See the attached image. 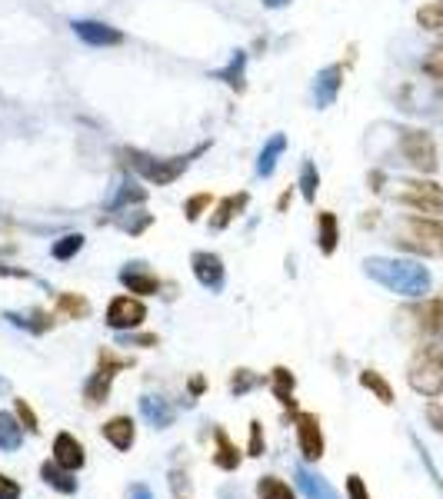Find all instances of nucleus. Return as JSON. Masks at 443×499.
<instances>
[{"label": "nucleus", "instance_id": "f704fd0d", "mask_svg": "<svg viewBox=\"0 0 443 499\" xmlns=\"http://www.w3.org/2000/svg\"><path fill=\"white\" fill-rule=\"evenodd\" d=\"M417 24L431 34H443V0H427L417 11Z\"/></svg>", "mask_w": 443, "mask_h": 499}, {"label": "nucleus", "instance_id": "4468645a", "mask_svg": "<svg viewBox=\"0 0 443 499\" xmlns=\"http://www.w3.org/2000/svg\"><path fill=\"white\" fill-rule=\"evenodd\" d=\"M144 203H147V190L140 187L134 176H120L114 184V190H111L107 203H103V210L117 217V213L130 210V207H144Z\"/></svg>", "mask_w": 443, "mask_h": 499}, {"label": "nucleus", "instance_id": "aec40b11", "mask_svg": "<svg viewBox=\"0 0 443 499\" xmlns=\"http://www.w3.org/2000/svg\"><path fill=\"white\" fill-rule=\"evenodd\" d=\"M293 479H297V487L307 499H340V493L330 487L324 476L310 473L307 466H293Z\"/></svg>", "mask_w": 443, "mask_h": 499}, {"label": "nucleus", "instance_id": "c756f323", "mask_svg": "<svg viewBox=\"0 0 443 499\" xmlns=\"http://www.w3.org/2000/svg\"><path fill=\"white\" fill-rule=\"evenodd\" d=\"M57 316H67V320H87L90 303L80 297V293H61V297H57Z\"/></svg>", "mask_w": 443, "mask_h": 499}, {"label": "nucleus", "instance_id": "37998d69", "mask_svg": "<svg viewBox=\"0 0 443 499\" xmlns=\"http://www.w3.org/2000/svg\"><path fill=\"white\" fill-rule=\"evenodd\" d=\"M347 499H370L367 487H364V479H360L357 473L347 476Z\"/></svg>", "mask_w": 443, "mask_h": 499}, {"label": "nucleus", "instance_id": "bb28decb", "mask_svg": "<svg viewBox=\"0 0 443 499\" xmlns=\"http://www.w3.org/2000/svg\"><path fill=\"white\" fill-rule=\"evenodd\" d=\"M214 439H217V453H214V466L217 470H224V473H234L237 466H241V453H237V446L230 443V437L217 426L214 429Z\"/></svg>", "mask_w": 443, "mask_h": 499}, {"label": "nucleus", "instance_id": "864d4df0", "mask_svg": "<svg viewBox=\"0 0 443 499\" xmlns=\"http://www.w3.org/2000/svg\"><path fill=\"white\" fill-rule=\"evenodd\" d=\"M220 499H243V496H241V493H237L234 487H227L224 493H220Z\"/></svg>", "mask_w": 443, "mask_h": 499}, {"label": "nucleus", "instance_id": "72a5a7b5", "mask_svg": "<svg viewBox=\"0 0 443 499\" xmlns=\"http://www.w3.org/2000/svg\"><path fill=\"white\" fill-rule=\"evenodd\" d=\"M360 387L370 389V393H373V397H377L383 406H390V403H393V387L377 373V370H364V373H360Z\"/></svg>", "mask_w": 443, "mask_h": 499}, {"label": "nucleus", "instance_id": "f03ea898", "mask_svg": "<svg viewBox=\"0 0 443 499\" xmlns=\"http://www.w3.org/2000/svg\"><path fill=\"white\" fill-rule=\"evenodd\" d=\"M207 147H210V143H197L190 153H177V157H153L147 150L124 147L120 157H124L127 170H134L144 184H151V187H170V184H177L180 176L187 174L190 163L197 160L201 153H207Z\"/></svg>", "mask_w": 443, "mask_h": 499}, {"label": "nucleus", "instance_id": "6ab92c4d", "mask_svg": "<svg viewBox=\"0 0 443 499\" xmlns=\"http://www.w3.org/2000/svg\"><path fill=\"white\" fill-rule=\"evenodd\" d=\"M4 320H7L11 326H17V330L34 333V337H44V333H47V330L53 326L51 313L37 310V307H34V310H24V313H21V310H7V313H4Z\"/></svg>", "mask_w": 443, "mask_h": 499}, {"label": "nucleus", "instance_id": "393cba45", "mask_svg": "<svg viewBox=\"0 0 443 499\" xmlns=\"http://www.w3.org/2000/svg\"><path fill=\"white\" fill-rule=\"evenodd\" d=\"M270 389H274V397H277L280 406H287L291 413H297V399H293L297 376H293L287 366H274V373H270Z\"/></svg>", "mask_w": 443, "mask_h": 499}, {"label": "nucleus", "instance_id": "5701e85b", "mask_svg": "<svg viewBox=\"0 0 443 499\" xmlns=\"http://www.w3.org/2000/svg\"><path fill=\"white\" fill-rule=\"evenodd\" d=\"M340 243V224H337V213L330 210H320L316 213V250L330 257L333 250Z\"/></svg>", "mask_w": 443, "mask_h": 499}, {"label": "nucleus", "instance_id": "ddd939ff", "mask_svg": "<svg viewBox=\"0 0 443 499\" xmlns=\"http://www.w3.org/2000/svg\"><path fill=\"white\" fill-rule=\"evenodd\" d=\"M190 270L197 276V283L203 290H210V293H220L224 283H227V270H224V260L210 253V250H197L193 257H190Z\"/></svg>", "mask_w": 443, "mask_h": 499}, {"label": "nucleus", "instance_id": "09e8293b", "mask_svg": "<svg viewBox=\"0 0 443 499\" xmlns=\"http://www.w3.org/2000/svg\"><path fill=\"white\" fill-rule=\"evenodd\" d=\"M190 397H201L203 389H207V380H203V376H190Z\"/></svg>", "mask_w": 443, "mask_h": 499}, {"label": "nucleus", "instance_id": "cd10ccee", "mask_svg": "<svg viewBox=\"0 0 443 499\" xmlns=\"http://www.w3.org/2000/svg\"><path fill=\"white\" fill-rule=\"evenodd\" d=\"M111 383H114V373H103V370H94L90 380L84 383V399L87 406H101L111 397Z\"/></svg>", "mask_w": 443, "mask_h": 499}, {"label": "nucleus", "instance_id": "de8ad7c7", "mask_svg": "<svg viewBox=\"0 0 443 499\" xmlns=\"http://www.w3.org/2000/svg\"><path fill=\"white\" fill-rule=\"evenodd\" d=\"M170 479H174V489H177V496H180V499L190 496V483H187V476L174 473V476H170Z\"/></svg>", "mask_w": 443, "mask_h": 499}, {"label": "nucleus", "instance_id": "c03bdc74", "mask_svg": "<svg viewBox=\"0 0 443 499\" xmlns=\"http://www.w3.org/2000/svg\"><path fill=\"white\" fill-rule=\"evenodd\" d=\"M427 423H431L437 433H443V399L427 403Z\"/></svg>", "mask_w": 443, "mask_h": 499}, {"label": "nucleus", "instance_id": "a19ab883", "mask_svg": "<svg viewBox=\"0 0 443 499\" xmlns=\"http://www.w3.org/2000/svg\"><path fill=\"white\" fill-rule=\"evenodd\" d=\"M117 343L120 347H144V349H151V347H157L160 339H157V333H117Z\"/></svg>", "mask_w": 443, "mask_h": 499}, {"label": "nucleus", "instance_id": "c85d7f7f", "mask_svg": "<svg viewBox=\"0 0 443 499\" xmlns=\"http://www.w3.org/2000/svg\"><path fill=\"white\" fill-rule=\"evenodd\" d=\"M21 443H24V426H21V420L13 413L0 410V449L13 453V449H21Z\"/></svg>", "mask_w": 443, "mask_h": 499}, {"label": "nucleus", "instance_id": "39448f33", "mask_svg": "<svg viewBox=\"0 0 443 499\" xmlns=\"http://www.w3.org/2000/svg\"><path fill=\"white\" fill-rule=\"evenodd\" d=\"M397 107L404 113H414V117H423V120H443V87L437 80H410L404 87L397 90Z\"/></svg>", "mask_w": 443, "mask_h": 499}, {"label": "nucleus", "instance_id": "a211bd4d", "mask_svg": "<svg viewBox=\"0 0 443 499\" xmlns=\"http://www.w3.org/2000/svg\"><path fill=\"white\" fill-rule=\"evenodd\" d=\"M53 460L61 462L63 470L77 473V470H84L87 453H84V446H80V443H77L70 433H57V439H53Z\"/></svg>", "mask_w": 443, "mask_h": 499}, {"label": "nucleus", "instance_id": "603ef678", "mask_svg": "<svg viewBox=\"0 0 443 499\" xmlns=\"http://www.w3.org/2000/svg\"><path fill=\"white\" fill-rule=\"evenodd\" d=\"M260 4H264L267 11H280V7H287L291 0H260Z\"/></svg>", "mask_w": 443, "mask_h": 499}, {"label": "nucleus", "instance_id": "b1692460", "mask_svg": "<svg viewBox=\"0 0 443 499\" xmlns=\"http://www.w3.org/2000/svg\"><path fill=\"white\" fill-rule=\"evenodd\" d=\"M103 439L111 443L114 449H130L134 446V439H137V429H134V420L130 416H114V420H107L103 423Z\"/></svg>", "mask_w": 443, "mask_h": 499}, {"label": "nucleus", "instance_id": "dca6fc26", "mask_svg": "<svg viewBox=\"0 0 443 499\" xmlns=\"http://www.w3.org/2000/svg\"><path fill=\"white\" fill-rule=\"evenodd\" d=\"M247 203H250V193L247 190H241V193H230V197H224L220 203L214 207V213H210V230L214 233H220V230H227L237 217H241L243 210H247Z\"/></svg>", "mask_w": 443, "mask_h": 499}, {"label": "nucleus", "instance_id": "423d86ee", "mask_svg": "<svg viewBox=\"0 0 443 499\" xmlns=\"http://www.w3.org/2000/svg\"><path fill=\"white\" fill-rule=\"evenodd\" d=\"M400 323H404L406 333L414 339H420L423 347L443 339V297H437V299L423 297L420 303H414L410 310L400 313Z\"/></svg>", "mask_w": 443, "mask_h": 499}, {"label": "nucleus", "instance_id": "f8f14e48", "mask_svg": "<svg viewBox=\"0 0 443 499\" xmlns=\"http://www.w3.org/2000/svg\"><path fill=\"white\" fill-rule=\"evenodd\" d=\"M293 426H297V446H300V456L307 462H316L324 456V433H320V420L314 413H291Z\"/></svg>", "mask_w": 443, "mask_h": 499}, {"label": "nucleus", "instance_id": "58836bf2", "mask_svg": "<svg viewBox=\"0 0 443 499\" xmlns=\"http://www.w3.org/2000/svg\"><path fill=\"white\" fill-rule=\"evenodd\" d=\"M210 203H214V200H210V193H193V197H187V203H184V213H187L190 224H197L203 213L210 210Z\"/></svg>", "mask_w": 443, "mask_h": 499}, {"label": "nucleus", "instance_id": "7ed1b4c3", "mask_svg": "<svg viewBox=\"0 0 443 499\" xmlns=\"http://www.w3.org/2000/svg\"><path fill=\"white\" fill-rule=\"evenodd\" d=\"M393 243L410 250V253H423V257L443 253V220L440 217H420V213L404 217L393 233Z\"/></svg>", "mask_w": 443, "mask_h": 499}, {"label": "nucleus", "instance_id": "3c124183", "mask_svg": "<svg viewBox=\"0 0 443 499\" xmlns=\"http://www.w3.org/2000/svg\"><path fill=\"white\" fill-rule=\"evenodd\" d=\"M291 197H293V187L291 190H283V193H280V200H277V210L283 213L287 210V207H291Z\"/></svg>", "mask_w": 443, "mask_h": 499}, {"label": "nucleus", "instance_id": "2eb2a0df", "mask_svg": "<svg viewBox=\"0 0 443 499\" xmlns=\"http://www.w3.org/2000/svg\"><path fill=\"white\" fill-rule=\"evenodd\" d=\"M120 283H124L134 297H157L160 293V276H153L147 270V263H127L120 270Z\"/></svg>", "mask_w": 443, "mask_h": 499}, {"label": "nucleus", "instance_id": "e433bc0d", "mask_svg": "<svg viewBox=\"0 0 443 499\" xmlns=\"http://www.w3.org/2000/svg\"><path fill=\"white\" fill-rule=\"evenodd\" d=\"M420 70H423V77H427V80H437V84H443V37L437 40L431 50H427V57L420 61Z\"/></svg>", "mask_w": 443, "mask_h": 499}, {"label": "nucleus", "instance_id": "ea45409f", "mask_svg": "<svg viewBox=\"0 0 443 499\" xmlns=\"http://www.w3.org/2000/svg\"><path fill=\"white\" fill-rule=\"evenodd\" d=\"M13 413H17V420H21V426H24L27 433H40L37 413L30 410V403H27V399H13Z\"/></svg>", "mask_w": 443, "mask_h": 499}, {"label": "nucleus", "instance_id": "4be33fe9", "mask_svg": "<svg viewBox=\"0 0 443 499\" xmlns=\"http://www.w3.org/2000/svg\"><path fill=\"white\" fill-rule=\"evenodd\" d=\"M283 153H287V137H283V134H274V137L260 147V153H257V176H260V180H270V176L277 174V163Z\"/></svg>", "mask_w": 443, "mask_h": 499}, {"label": "nucleus", "instance_id": "a878e982", "mask_svg": "<svg viewBox=\"0 0 443 499\" xmlns=\"http://www.w3.org/2000/svg\"><path fill=\"white\" fill-rule=\"evenodd\" d=\"M40 479L47 483L51 489H57V493H63V496H70V493H77V479L70 470H63L57 460H47L44 466H40Z\"/></svg>", "mask_w": 443, "mask_h": 499}, {"label": "nucleus", "instance_id": "9b49d317", "mask_svg": "<svg viewBox=\"0 0 443 499\" xmlns=\"http://www.w3.org/2000/svg\"><path fill=\"white\" fill-rule=\"evenodd\" d=\"M343 90V63H327L324 70H316L314 84H310V100L316 110H327L337 103Z\"/></svg>", "mask_w": 443, "mask_h": 499}, {"label": "nucleus", "instance_id": "f3484780", "mask_svg": "<svg viewBox=\"0 0 443 499\" xmlns=\"http://www.w3.org/2000/svg\"><path fill=\"white\" fill-rule=\"evenodd\" d=\"M140 416H144L153 429H170L177 413H174V406H170V399L147 393V397H140Z\"/></svg>", "mask_w": 443, "mask_h": 499}, {"label": "nucleus", "instance_id": "7c9ffc66", "mask_svg": "<svg viewBox=\"0 0 443 499\" xmlns=\"http://www.w3.org/2000/svg\"><path fill=\"white\" fill-rule=\"evenodd\" d=\"M84 233H63L61 240H53V247H51V257L53 260H61V263H67V260H74L77 253L84 250Z\"/></svg>", "mask_w": 443, "mask_h": 499}, {"label": "nucleus", "instance_id": "2f4dec72", "mask_svg": "<svg viewBox=\"0 0 443 499\" xmlns=\"http://www.w3.org/2000/svg\"><path fill=\"white\" fill-rule=\"evenodd\" d=\"M297 187H300V197H304L307 203H314L316 190H320V170H316L314 160L300 163V176H297Z\"/></svg>", "mask_w": 443, "mask_h": 499}, {"label": "nucleus", "instance_id": "c9c22d12", "mask_svg": "<svg viewBox=\"0 0 443 499\" xmlns=\"http://www.w3.org/2000/svg\"><path fill=\"white\" fill-rule=\"evenodd\" d=\"M257 496L260 499H297L293 496V489L283 483V479H277V476H260L257 479Z\"/></svg>", "mask_w": 443, "mask_h": 499}, {"label": "nucleus", "instance_id": "9d476101", "mask_svg": "<svg viewBox=\"0 0 443 499\" xmlns=\"http://www.w3.org/2000/svg\"><path fill=\"white\" fill-rule=\"evenodd\" d=\"M70 30H74V37L84 40L87 47H120V44L127 40L120 27L103 24V20H87V17L70 20Z\"/></svg>", "mask_w": 443, "mask_h": 499}, {"label": "nucleus", "instance_id": "8fccbe9b", "mask_svg": "<svg viewBox=\"0 0 443 499\" xmlns=\"http://www.w3.org/2000/svg\"><path fill=\"white\" fill-rule=\"evenodd\" d=\"M127 499H153V493L144 483H137V487H130V496Z\"/></svg>", "mask_w": 443, "mask_h": 499}, {"label": "nucleus", "instance_id": "f257e3e1", "mask_svg": "<svg viewBox=\"0 0 443 499\" xmlns=\"http://www.w3.org/2000/svg\"><path fill=\"white\" fill-rule=\"evenodd\" d=\"M364 274L380 283L383 290H390L397 297L406 299H423L433 287L431 270L420 260H400V257H367L364 260Z\"/></svg>", "mask_w": 443, "mask_h": 499}, {"label": "nucleus", "instance_id": "0eeeda50", "mask_svg": "<svg viewBox=\"0 0 443 499\" xmlns=\"http://www.w3.org/2000/svg\"><path fill=\"white\" fill-rule=\"evenodd\" d=\"M397 150H400L404 163H410L423 176L437 174V167H440V160H437V143L420 127H400L397 130Z\"/></svg>", "mask_w": 443, "mask_h": 499}, {"label": "nucleus", "instance_id": "49530a36", "mask_svg": "<svg viewBox=\"0 0 443 499\" xmlns=\"http://www.w3.org/2000/svg\"><path fill=\"white\" fill-rule=\"evenodd\" d=\"M0 276H11V280H30L27 270H17V266H7V263H0Z\"/></svg>", "mask_w": 443, "mask_h": 499}, {"label": "nucleus", "instance_id": "1a4fd4ad", "mask_svg": "<svg viewBox=\"0 0 443 499\" xmlns=\"http://www.w3.org/2000/svg\"><path fill=\"white\" fill-rule=\"evenodd\" d=\"M144 320H147V307H144V299L130 297V293L114 297L111 307H107V313H103V323L111 326V330H117V333H130V330H137Z\"/></svg>", "mask_w": 443, "mask_h": 499}, {"label": "nucleus", "instance_id": "4c0bfd02", "mask_svg": "<svg viewBox=\"0 0 443 499\" xmlns=\"http://www.w3.org/2000/svg\"><path fill=\"white\" fill-rule=\"evenodd\" d=\"M257 387H264V376L253 373V370H234V376H230V393L234 397H247Z\"/></svg>", "mask_w": 443, "mask_h": 499}, {"label": "nucleus", "instance_id": "79ce46f5", "mask_svg": "<svg viewBox=\"0 0 443 499\" xmlns=\"http://www.w3.org/2000/svg\"><path fill=\"white\" fill-rule=\"evenodd\" d=\"M264 423L260 420H250V446H247V456H264Z\"/></svg>", "mask_w": 443, "mask_h": 499}, {"label": "nucleus", "instance_id": "473e14b6", "mask_svg": "<svg viewBox=\"0 0 443 499\" xmlns=\"http://www.w3.org/2000/svg\"><path fill=\"white\" fill-rule=\"evenodd\" d=\"M151 224H153V213H147V210H124V213H117V226H120L124 233H130V237L144 233V230H147Z\"/></svg>", "mask_w": 443, "mask_h": 499}, {"label": "nucleus", "instance_id": "6e6552de", "mask_svg": "<svg viewBox=\"0 0 443 499\" xmlns=\"http://www.w3.org/2000/svg\"><path fill=\"white\" fill-rule=\"evenodd\" d=\"M393 200L400 207L417 210L420 217H440L443 220V187L437 180H400L393 190Z\"/></svg>", "mask_w": 443, "mask_h": 499}, {"label": "nucleus", "instance_id": "a18cd8bd", "mask_svg": "<svg viewBox=\"0 0 443 499\" xmlns=\"http://www.w3.org/2000/svg\"><path fill=\"white\" fill-rule=\"evenodd\" d=\"M0 499H21V483L0 473Z\"/></svg>", "mask_w": 443, "mask_h": 499}, {"label": "nucleus", "instance_id": "20e7f679", "mask_svg": "<svg viewBox=\"0 0 443 499\" xmlns=\"http://www.w3.org/2000/svg\"><path fill=\"white\" fill-rule=\"evenodd\" d=\"M406 383L420 397H443V349L437 343H427L414 353L406 366Z\"/></svg>", "mask_w": 443, "mask_h": 499}, {"label": "nucleus", "instance_id": "412c9836", "mask_svg": "<svg viewBox=\"0 0 443 499\" xmlns=\"http://www.w3.org/2000/svg\"><path fill=\"white\" fill-rule=\"evenodd\" d=\"M214 80H224L230 90L243 94L247 90V50H234L230 61L220 70H214Z\"/></svg>", "mask_w": 443, "mask_h": 499}]
</instances>
